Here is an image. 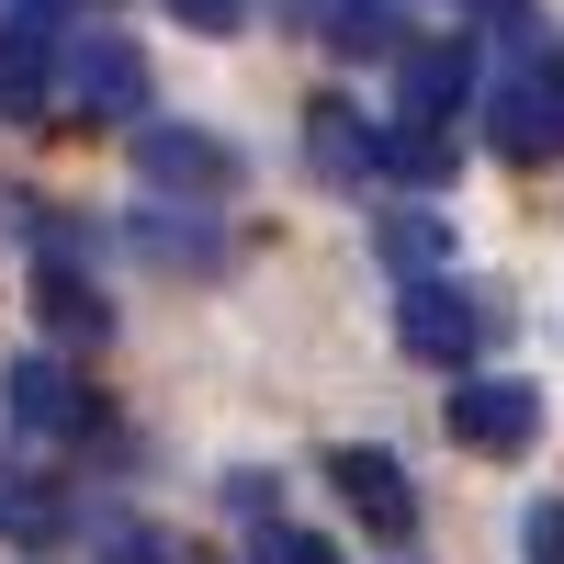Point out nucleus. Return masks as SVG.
<instances>
[{"label":"nucleus","mask_w":564,"mask_h":564,"mask_svg":"<svg viewBox=\"0 0 564 564\" xmlns=\"http://www.w3.org/2000/svg\"><path fill=\"white\" fill-rule=\"evenodd\" d=\"M508 327V305L486 294V282H452V271H406V294H395V339L417 350V361H441V372H463L486 339Z\"/></svg>","instance_id":"1"},{"label":"nucleus","mask_w":564,"mask_h":564,"mask_svg":"<svg viewBox=\"0 0 564 564\" xmlns=\"http://www.w3.org/2000/svg\"><path fill=\"white\" fill-rule=\"evenodd\" d=\"M57 102H68V124H124V113H148V57H135L124 34H68L57 45Z\"/></svg>","instance_id":"2"},{"label":"nucleus","mask_w":564,"mask_h":564,"mask_svg":"<svg viewBox=\"0 0 564 564\" xmlns=\"http://www.w3.org/2000/svg\"><path fill=\"white\" fill-rule=\"evenodd\" d=\"M441 430H452L463 452H531V441H542V384H520V372H475V361H463L452 395H441Z\"/></svg>","instance_id":"3"},{"label":"nucleus","mask_w":564,"mask_h":564,"mask_svg":"<svg viewBox=\"0 0 564 564\" xmlns=\"http://www.w3.org/2000/svg\"><path fill=\"white\" fill-rule=\"evenodd\" d=\"M475 90H486V68H475V34H430V45H395V113L406 124H463L475 113Z\"/></svg>","instance_id":"4"},{"label":"nucleus","mask_w":564,"mask_h":564,"mask_svg":"<svg viewBox=\"0 0 564 564\" xmlns=\"http://www.w3.org/2000/svg\"><path fill=\"white\" fill-rule=\"evenodd\" d=\"M135 170H148V193H181V204L238 193V148L204 135V124H135Z\"/></svg>","instance_id":"5"},{"label":"nucleus","mask_w":564,"mask_h":564,"mask_svg":"<svg viewBox=\"0 0 564 564\" xmlns=\"http://www.w3.org/2000/svg\"><path fill=\"white\" fill-rule=\"evenodd\" d=\"M0 406H12V430H34V441H79L90 430V384L57 350H23L12 372H0Z\"/></svg>","instance_id":"6"},{"label":"nucleus","mask_w":564,"mask_h":564,"mask_svg":"<svg viewBox=\"0 0 564 564\" xmlns=\"http://www.w3.org/2000/svg\"><path fill=\"white\" fill-rule=\"evenodd\" d=\"M327 475H339V508H350L372 542H417V486H406L395 452H339Z\"/></svg>","instance_id":"7"},{"label":"nucleus","mask_w":564,"mask_h":564,"mask_svg":"<svg viewBox=\"0 0 564 564\" xmlns=\"http://www.w3.org/2000/svg\"><path fill=\"white\" fill-rule=\"evenodd\" d=\"M305 159H316V181L361 193V181H384V124H372L361 102H316L305 113Z\"/></svg>","instance_id":"8"},{"label":"nucleus","mask_w":564,"mask_h":564,"mask_svg":"<svg viewBox=\"0 0 564 564\" xmlns=\"http://www.w3.org/2000/svg\"><path fill=\"white\" fill-rule=\"evenodd\" d=\"M135 260H159V271H226V226L193 204V215H135Z\"/></svg>","instance_id":"9"},{"label":"nucleus","mask_w":564,"mask_h":564,"mask_svg":"<svg viewBox=\"0 0 564 564\" xmlns=\"http://www.w3.org/2000/svg\"><path fill=\"white\" fill-rule=\"evenodd\" d=\"M316 34L339 45V57H395L406 12H395V0H316Z\"/></svg>","instance_id":"10"},{"label":"nucleus","mask_w":564,"mask_h":564,"mask_svg":"<svg viewBox=\"0 0 564 564\" xmlns=\"http://www.w3.org/2000/svg\"><path fill=\"white\" fill-rule=\"evenodd\" d=\"M34 305H45V327H57V339H102V327H113V305L90 294V271H79V260H45Z\"/></svg>","instance_id":"11"},{"label":"nucleus","mask_w":564,"mask_h":564,"mask_svg":"<svg viewBox=\"0 0 564 564\" xmlns=\"http://www.w3.org/2000/svg\"><path fill=\"white\" fill-rule=\"evenodd\" d=\"M384 181H406V193H441L452 181V124H384Z\"/></svg>","instance_id":"12"},{"label":"nucleus","mask_w":564,"mask_h":564,"mask_svg":"<svg viewBox=\"0 0 564 564\" xmlns=\"http://www.w3.org/2000/svg\"><path fill=\"white\" fill-rule=\"evenodd\" d=\"M384 260H395V271H441V260H452V226H441L430 204H395V215H384Z\"/></svg>","instance_id":"13"},{"label":"nucleus","mask_w":564,"mask_h":564,"mask_svg":"<svg viewBox=\"0 0 564 564\" xmlns=\"http://www.w3.org/2000/svg\"><path fill=\"white\" fill-rule=\"evenodd\" d=\"M0 531H12V542H45V531H57V497H45L12 452H0Z\"/></svg>","instance_id":"14"},{"label":"nucleus","mask_w":564,"mask_h":564,"mask_svg":"<svg viewBox=\"0 0 564 564\" xmlns=\"http://www.w3.org/2000/svg\"><path fill=\"white\" fill-rule=\"evenodd\" d=\"M249 564H339L316 531H294V520H249Z\"/></svg>","instance_id":"15"},{"label":"nucleus","mask_w":564,"mask_h":564,"mask_svg":"<svg viewBox=\"0 0 564 564\" xmlns=\"http://www.w3.org/2000/svg\"><path fill=\"white\" fill-rule=\"evenodd\" d=\"M226 508H238V520H282V475L238 463V475H226Z\"/></svg>","instance_id":"16"},{"label":"nucleus","mask_w":564,"mask_h":564,"mask_svg":"<svg viewBox=\"0 0 564 564\" xmlns=\"http://www.w3.org/2000/svg\"><path fill=\"white\" fill-rule=\"evenodd\" d=\"M520 553H531V564H564V497H542L531 520H520Z\"/></svg>","instance_id":"17"},{"label":"nucleus","mask_w":564,"mask_h":564,"mask_svg":"<svg viewBox=\"0 0 564 564\" xmlns=\"http://www.w3.org/2000/svg\"><path fill=\"white\" fill-rule=\"evenodd\" d=\"M170 12L193 23V34H238V23H249V0H170Z\"/></svg>","instance_id":"18"},{"label":"nucleus","mask_w":564,"mask_h":564,"mask_svg":"<svg viewBox=\"0 0 564 564\" xmlns=\"http://www.w3.org/2000/svg\"><path fill=\"white\" fill-rule=\"evenodd\" d=\"M452 12H475V23H508V12H520V0H452Z\"/></svg>","instance_id":"19"},{"label":"nucleus","mask_w":564,"mask_h":564,"mask_svg":"<svg viewBox=\"0 0 564 564\" xmlns=\"http://www.w3.org/2000/svg\"><path fill=\"white\" fill-rule=\"evenodd\" d=\"M181 564H193V553H181Z\"/></svg>","instance_id":"20"}]
</instances>
